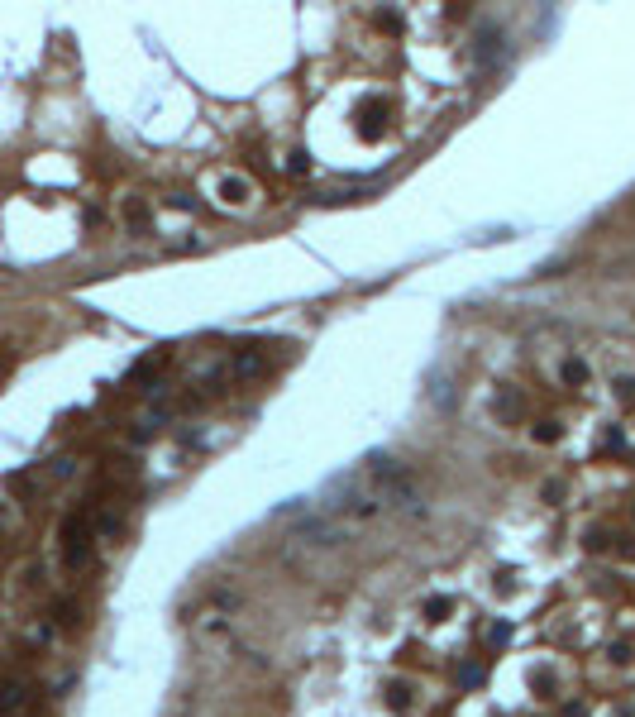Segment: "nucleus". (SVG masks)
<instances>
[{"mask_svg": "<svg viewBox=\"0 0 635 717\" xmlns=\"http://www.w3.org/2000/svg\"><path fill=\"white\" fill-rule=\"evenodd\" d=\"M62 564L67 569H82L86 560H91V540H96V531H91V521H86V512H72L67 521H62Z\"/></svg>", "mask_w": 635, "mask_h": 717, "instance_id": "obj_1", "label": "nucleus"}, {"mask_svg": "<svg viewBox=\"0 0 635 717\" xmlns=\"http://www.w3.org/2000/svg\"><path fill=\"white\" fill-rule=\"evenodd\" d=\"M502 58H507V43H502V34H497V29H487V34L478 38V67H483V72H492Z\"/></svg>", "mask_w": 635, "mask_h": 717, "instance_id": "obj_2", "label": "nucleus"}, {"mask_svg": "<svg viewBox=\"0 0 635 717\" xmlns=\"http://www.w3.org/2000/svg\"><path fill=\"white\" fill-rule=\"evenodd\" d=\"M24 703H29V689H24L19 679H5V684H0V713H19Z\"/></svg>", "mask_w": 635, "mask_h": 717, "instance_id": "obj_3", "label": "nucleus"}, {"mask_svg": "<svg viewBox=\"0 0 635 717\" xmlns=\"http://www.w3.org/2000/svg\"><path fill=\"white\" fill-rule=\"evenodd\" d=\"M258 368H263V359H258L253 349H239V354H234V368H229V373H234V378H253Z\"/></svg>", "mask_w": 635, "mask_h": 717, "instance_id": "obj_4", "label": "nucleus"}, {"mask_svg": "<svg viewBox=\"0 0 635 717\" xmlns=\"http://www.w3.org/2000/svg\"><path fill=\"white\" fill-rule=\"evenodd\" d=\"M220 192H224V201H229V206L249 201V182H244V177H224V182H220Z\"/></svg>", "mask_w": 635, "mask_h": 717, "instance_id": "obj_5", "label": "nucleus"}, {"mask_svg": "<svg viewBox=\"0 0 635 717\" xmlns=\"http://www.w3.org/2000/svg\"><path fill=\"white\" fill-rule=\"evenodd\" d=\"M449 613H454V603H449V598H425V617H430V621H444Z\"/></svg>", "mask_w": 635, "mask_h": 717, "instance_id": "obj_6", "label": "nucleus"}, {"mask_svg": "<svg viewBox=\"0 0 635 717\" xmlns=\"http://www.w3.org/2000/svg\"><path fill=\"white\" fill-rule=\"evenodd\" d=\"M387 703H392V708H406V703H411V689H406V684H387Z\"/></svg>", "mask_w": 635, "mask_h": 717, "instance_id": "obj_7", "label": "nucleus"}, {"mask_svg": "<svg viewBox=\"0 0 635 717\" xmlns=\"http://www.w3.org/2000/svg\"><path fill=\"white\" fill-rule=\"evenodd\" d=\"M564 378H568V383H583V378H588V368L573 359V364H564Z\"/></svg>", "mask_w": 635, "mask_h": 717, "instance_id": "obj_8", "label": "nucleus"}, {"mask_svg": "<svg viewBox=\"0 0 635 717\" xmlns=\"http://www.w3.org/2000/svg\"><path fill=\"white\" fill-rule=\"evenodd\" d=\"M554 435H559V430H554V421H540V430H535V440H540V445H549Z\"/></svg>", "mask_w": 635, "mask_h": 717, "instance_id": "obj_9", "label": "nucleus"}, {"mask_svg": "<svg viewBox=\"0 0 635 717\" xmlns=\"http://www.w3.org/2000/svg\"><path fill=\"white\" fill-rule=\"evenodd\" d=\"M507 636H511V631H507V626H502V621H497V626H492V631H487V641H492V646H502V641H507Z\"/></svg>", "mask_w": 635, "mask_h": 717, "instance_id": "obj_10", "label": "nucleus"}, {"mask_svg": "<svg viewBox=\"0 0 635 717\" xmlns=\"http://www.w3.org/2000/svg\"><path fill=\"white\" fill-rule=\"evenodd\" d=\"M0 521H5V512H0Z\"/></svg>", "mask_w": 635, "mask_h": 717, "instance_id": "obj_11", "label": "nucleus"}]
</instances>
